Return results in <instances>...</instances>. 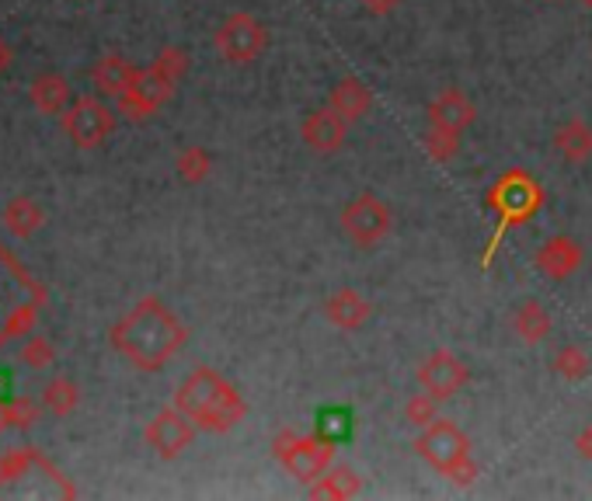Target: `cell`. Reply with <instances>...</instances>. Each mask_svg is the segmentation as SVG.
I'll list each match as a JSON object with an SVG mask.
<instances>
[{
  "label": "cell",
  "instance_id": "6da1fadb",
  "mask_svg": "<svg viewBox=\"0 0 592 501\" xmlns=\"http://www.w3.org/2000/svg\"><path fill=\"white\" fill-rule=\"evenodd\" d=\"M185 341H189V328L158 296L140 299L137 307L112 328L116 352L129 366L143 369V373H158V369H164L182 352Z\"/></svg>",
  "mask_w": 592,
  "mask_h": 501
},
{
  "label": "cell",
  "instance_id": "7a4b0ae2",
  "mask_svg": "<svg viewBox=\"0 0 592 501\" xmlns=\"http://www.w3.org/2000/svg\"><path fill=\"white\" fill-rule=\"evenodd\" d=\"M174 407L185 411L200 432H213V435H224V432L237 428L248 415V404L237 394V386L227 377L216 373L213 366L192 369V373L179 383Z\"/></svg>",
  "mask_w": 592,
  "mask_h": 501
},
{
  "label": "cell",
  "instance_id": "3957f363",
  "mask_svg": "<svg viewBox=\"0 0 592 501\" xmlns=\"http://www.w3.org/2000/svg\"><path fill=\"white\" fill-rule=\"evenodd\" d=\"M485 206L498 216V227L485 248V258H481V265L488 269L498 244H502V237H506L513 227H523L526 220H534V216L543 209V185L534 178V174H526L523 167H513L488 188Z\"/></svg>",
  "mask_w": 592,
  "mask_h": 501
},
{
  "label": "cell",
  "instance_id": "277c9868",
  "mask_svg": "<svg viewBox=\"0 0 592 501\" xmlns=\"http://www.w3.org/2000/svg\"><path fill=\"white\" fill-rule=\"evenodd\" d=\"M415 453H419L432 470H440L443 477H450V481L460 484V488H467L477 477V460L471 456L467 432L450 418H435L426 428H419Z\"/></svg>",
  "mask_w": 592,
  "mask_h": 501
},
{
  "label": "cell",
  "instance_id": "5b68a950",
  "mask_svg": "<svg viewBox=\"0 0 592 501\" xmlns=\"http://www.w3.org/2000/svg\"><path fill=\"white\" fill-rule=\"evenodd\" d=\"M272 446H276V460L303 484H314L317 477L335 464V443L324 439L321 432L314 435L279 432Z\"/></svg>",
  "mask_w": 592,
  "mask_h": 501
},
{
  "label": "cell",
  "instance_id": "8992f818",
  "mask_svg": "<svg viewBox=\"0 0 592 501\" xmlns=\"http://www.w3.org/2000/svg\"><path fill=\"white\" fill-rule=\"evenodd\" d=\"M338 224H342V233L348 237V241L363 251H369V248L387 241V233L394 230V213L380 195L366 192V195H356V199H348L342 206Z\"/></svg>",
  "mask_w": 592,
  "mask_h": 501
},
{
  "label": "cell",
  "instance_id": "52a82bcc",
  "mask_svg": "<svg viewBox=\"0 0 592 501\" xmlns=\"http://www.w3.org/2000/svg\"><path fill=\"white\" fill-rule=\"evenodd\" d=\"M213 46L227 63L234 67H245V63H255L261 53L269 50V29L248 11H237L230 18H224V25L216 29Z\"/></svg>",
  "mask_w": 592,
  "mask_h": 501
},
{
  "label": "cell",
  "instance_id": "ba28073f",
  "mask_svg": "<svg viewBox=\"0 0 592 501\" xmlns=\"http://www.w3.org/2000/svg\"><path fill=\"white\" fill-rule=\"evenodd\" d=\"M60 126H63V133H67V140L74 146L95 150L116 133L119 116H116V108H108L101 98H80L60 116Z\"/></svg>",
  "mask_w": 592,
  "mask_h": 501
},
{
  "label": "cell",
  "instance_id": "9c48e42d",
  "mask_svg": "<svg viewBox=\"0 0 592 501\" xmlns=\"http://www.w3.org/2000/svg\"><path fill=\"white\" fill-rule=\"evenodd\" d=\"M415 377H419V386L426 394H432L435 401H450L471 383V369L464 366V359L453 356L450 348H435V352L422 359Z\"/></svg>",
  "mask_w": 592,
  "mask_h": 501
},
{
  "label": "cell",
  "instance_id": "30bf717a",
  "mask_svg": "<svg viewBox=\"0 0 592 501\" xmlns=\"http://www.w3.org/2000/svg\"><path fill=\"white\" fill-rule=\"evenodd\" d=\"M195 432H200V428H195V422L185 415V411L164 407L147 422L143 439H147V446L153 453L161 456V460H174V456H182L195 443Z\"/></svg>",
  "mask_w": 592,
  "mask_h": 501
},
{
  "label": "cell",
  "instance_id": "8fae6325",
  "mask_svg": "<svg viewBox=\"0 0 592 501\" xmlns=\"http://www.w3.org/2000/svg\"><path fill=\"white\" fill-rule=\"evenodd\" d=\"M171 95H174V80H168V77L150 63L147 70L137 74L133 87H129L126 95H119L116 101H119V112H122V116H129V119H147V116L158 112V108H161Z\"/></svg>",
  "mask_w": 592,
  "mask_h": 501
},
{
  "label": "cell",
  "instance_id": "7c38bea8",
  "mask_svg": "<svg viewBox=\"0 0 592 501\" xmlns=\"http://www.w3.org/2000/svg\"><path fill=\"white\" fill-rule=\"evenodd\" d=\"M345 137H348V122L335 112V108H314V112H306L303 122H300V140L303 146L311 150V154H321V157H332L345 146Z\"/></svg>",
  "mask_w": 592,
  "mask_h": 501
},
{
  "label": "cell",
  "instance_id": "4fadbf2b",
  "mask_svg": "<svg viewBox=\"0 0 592 501\" xmlns=\"http://www.w3.org/2000/svg\"><path fill=\"white\" fill-rule=\"evenodd\" d=\"M582 261H585V251L582 244L575 241V237H568V233H555V237H547V241L537 248L534 254V265L540 275H547L551 282H564V279H572L579 269H582Z\"/></svg>",
  "mask_w": 592,
  "mask_h": 501
},
{
  "label": "cell",
  "instance_id": "5bb4252c",
  "mask_svg": "<svg viewBox=\"0 0 592 501\" xmlns=\"http://www.w3.org/2000/svg\"><path fill=\"white\" fill-rule=\"evenodd\" d=\"M426 116H429V126H443V129H453V133H464V129L474 126L477 108L460 87H443V91L429 101Z\"/></svg>",
  "mask_w": 592,
  "mask_h": 501
},
{
  "label": "cell",
  "instance_id": "9a60e30c",
  "mask_svg": "<svg viewBox=\"0 0 592 501\" xmlns=\"http://www.w3.org/2000/svg\"><path fill=\"white\" fill-rule=\"evenodd\" d=\"M324 317L327 324H335L338 331H359L369 324L373 307L363 293H356L353 286H342L324 299Z\"/></svg>",
  "mask_w": 592,
  "mask_h": 501
},
{
  "label": "cell",
  "instance_id": "2e32d148",
  "mask_svg": "<svg viewBox=\"0 0 592 501\" xmlns=\"http://www.w3.org/2000/svg\"><path fill=\"white\" fill-rule=\"evenodd\" d=\"M327 108H335V112L353 126L373 108V91L359 77H342L332 84V91H327Z\"/></svg>",
  "mask_w": 592,
  "mask_h": 501
},
{
  "label": "cell",
  "instance_id": "e0dca14e",
  "mask_svg": "<svg viewBox=\"0 0 592 501\" xmlns=\"http://www.w3.org/2000/svg\"><path fill=\"white\" fill-rule=\"evenodd\" d=\"M137 74H140V67H133V63L122 59L119 53H105V56L95 63V67H92V80H95V87H98L105 98L126 95L129 87H133Z\"/></svg>",
  "mask_w": 592,
  "mask_h": 501
},
{
  "label": "cell",
  "instance_id": "ac0fdd59",
  "mask_svg": "<svg viewBox=\"0 0 592 501\" xmlns=\"http://www.w3.org/2000/svg\"><path fill=\"white\" fill-rule=\"evenodd\" d=\"M555 150L568 164H585L592 157V126L579 116L564 119L555 129Z\"/></svg>",
  "mask_w": 592,
  "mask_h": 501
},
{
  "label": "cell",
  "instance_id": "d6986e66",
  "mask_svg": "<svg viewBox=\"0 0 592 501\" xmlns=\"http://www.w3.org/2000/svg\"><path fill=\"white\" fill-rule=\"evenodd\" d=\"M32 105L39 116H63L71 108V84L60 74H42L32 80Z\"/></svg>",
  "mask_w": 592,
  "mask_h": 501
},
{
  "label": "cell",
  "instance_id": "ffe728a7",
  "mask_svg": "<svg viewBox=\"0 0 592 501\" xmlns=\"http://www.w3.org/2000/svg\"><path fill=\"white\" fill-rule=\"evenodd\" d=\"M513 331L523 345H540L551 335V314L540 299H523L513 311Z\"/></svg>",
  "mask_w": 592,
  "mask_h": 501
},
{
  "label": "cell",
  "instance_id": "44dd1931",
  "mask_svg": "<svg viewBox=\"0 0 592 501\" xmlns=\"http://www.w3.org/2000/svg\"><path fill=\"white\" fill-rule=\"evenodd\" d=\"M4 230L14 237V241H29V237L46 224V213L39 209V203L35 199H29V195H18V199H11L8 206H4Z\"/></svg>",
  "mask_w": 592,
  "mask_h": 501
},
{
  "label": "cell",
  "instance_id": "7402d4cb",
  "mask_svg": "<svg viewBox=\"0 0 592 501\" xmlns=\"http://www.w3.org/2000/svg\"><path fill=\"white\" fill-rule=\"evenodd\" d=\"M363 491V477L353 470V467H345V464H332L327 467L317 481L311 484V494L314 498H327V501H345V498H356Z\"/></svg>",
  "mask_w": 592,
  "mask_h": 501
},
{
  "label": "cell",
  "instance_id": "603a6c76",
  "mask_svg": "<svg viewBox=\"0 0 592 501\" xmlns=\"http://www.w3.org/2000/svg\"><path fill=\"white\" fill-rule=\"evenodd\" d=\"M555 373L568 383H582L592 373V359L582 345H561L555 352Z\"/></svg>",
  "mask_w": 592,
  "mask_h": 501
},
{
  "label": "cell",
  "instance_id": "cb8c5ba5",
  "mask_svg": "<svg viewBox=\"0 0 592 501\" xmlns=\"http://www.w3.org/2000/svg\"><path fill=\"white\" fill-rule=\"evenodd\" d=\"M174 171H179V178H182L185 185H200V182H206V178H209V171H213L209 150L200 146V143L185 146L182 154H179V161H174Z\"/></svg>",
  "mask_w": 592,
  "mask_h": 501
},
{
  "label": "cell",
  "instance_id": "d4e9b609",
  "mask_svg": "<svg viewBox=\"0 0 592 501\" xmlns=\"http://www.w3.org/2000/svg\"><path fill=\"white\" fill-rule=\"evenodd\" d=\"M42 404H46L56 418H67V415H74V407L80 404V390H77L74 380L56 377V380L46 383V394H42Z\"/></svg>",
  "mask_w": 592,
  "mask_h": 501
},
{
  "label": "cell",
  "instance_id": "484cf974",
  "mask_svg": "<svg viewBox=\"0 0 592 501\" xmlns=\"http://www.w3.org/2000/svg\"><path fill=\"white\" fill-rule=\"evenodd\" d=\"M422 146L435 164H450L460 154V133L443 129V126H429V133L422 137Z\"/></svg>",
  "mask_w": 592,
  "mask_h": 501
},
{
  "label": "cell",
  "instance_id": "4316f807",
  "mask_svg": "<svg viewBox=\"0 0 592 501\" xmlns=\"http://www.w3.org/2000/svg\"><path fill=\"white\" fill-rule=\"evenodd\" d=\"M435 404H440V401H435L432 394H426V390H422V394H411L408 404H405V422L415 425V428H426L429 422L440 418V415H435Z\"/></svg>",
  "mask_w": 592,
  "mask_h": 501
},
{
  "label": "cell",
  "instance_id": "83f0119b",
  "mask_svg": "<svg viewBox=\"0 0 592 501\" xmlns=\"http://www.w3.org/2000/svg\"><path fill=\"white\" fill-rule=\"evenodd\" d=\"M153 67H158L168 80L179 84V80L189 74V53L179 50V46H168V50L158 53V59H153Z\"/></svg>",
  "mask_w": 592,
  "mask_h": 501
},
{
  "label": "cell",
  "instance_id": "f1b7e54d",
  "mask_svg": "<svg viewBox=\"0 0 592 501\" xmlns=\"http://www.w3.org/2000/svg\"><path fill=\"white\" fill-rule=\"evenodd\" d=\"M21 362L29 369H46L53 362V345L46 338H32L25 348H21Z\"/></svg>",
  "mask_w": 592,
  "mask_h": 501
},
{
  "label": "cell",
  "instance_id": "f546056e",
  "mask_svg": "<svg viewBox=\"0 0 592 501\" xmlns=\"http://www.w3.org/2000/svg\"><path fill=\"white\" fill-rule=\"evenodd\" d=\"M8 415H11V425H21V428H29L39 415V407L25 397H18V401H8Z\"/></svg>",
  "mask_w": 592,
  "mask_h": 501
},
{
  "label": "cell",
  "instance_id": "4dcf8cb0",
  "mask_svg": "<svg viewBox=\"0 0 592 501\" xmlns=\"http://www.w3.org/2000/svg\"><path fill=\"white\" fill-rule=\"evenodd\" d=\"M32 324H35V311L32 307H25V311H18L11 320H8V328H4V338H11V335H25L29 328H32ZM4 338H0V341H4Z\"/></svg>",
  "mask_w": 592,
  "mask_h": 501
},
{
  "label": "cell",
  "instance_id": "1f68e13d",
  "mask_svg": "<svg viewBox=\"0 0 592 501\" xmlns=\"http://www.w3.org/2000/svg\"><path fill=\"white\" fill-rule=\"evenodd\" d=\"M398 4H401V0H363L366 14H373V18H387V14H394V11H398Z\"/></svg>",
  "mask_w": 592,
  "mask_h": 501
},
{
  "label": "cell",
  "instance_id": "d6a6232c",
  "mask_svg": "<svg viewBox=\"0 0 592 501\" xmlns=\"http://www.w3.org/2000/svg\"><path fill=\"white\" fill-rule=\"evenodd\" d=\"M575 453L582 456V460L592 464V425H585V428L575 435Z\"/></svg>",
  "mask_w": 592,
  "mask_h": 501
},
{
  "label": "cell",
  "instance_id": "836d02e7",
  "mask_svg": "<svg viewBox=\"0 0 592 501\" xmlns=\"http://www.w3.org/2000/svg\"><path fill=\"white\" fill-rule=\"evenodd\" d=\"M8 67H11V46H8L4 39H0V77L8 74Z\"/></svg>",
  "mask_w": 592,
  "mask_h": 501
},
{
  "label": "cell",
  "instance_id": "e575fe53",
  "mask_svg": "<svg viewBox=\"0 0 592 501\" xmlns=\"http://www.w3.org/2000/svg\"><path fill=\"white\" fill-rule=\"evenodd\" d=\"M11 428V415H8V401H0V432Z\"/></svg>",
  "mask_w": 592,
  "mask_h": 501
},
{
  "label": "cell",
  "instance_id": "d590c367",
  "mask_svg": "<svg viewBox=\"0 0 592 501\" xmlns=\"http://www.w3.org/2000/svg\"><path fill=\"white\" fill-rule=\"evenodd\" d=\"M579 4H582V8H589V11H592V0H579Z\"/></svg>",
  "mask_w": 592,
  "mask_h": 501
},
{
  "label": "cell",
  "instance_id": "8d00e7d4",
  "mask_svg": "<svg viewBox=\"0 0 592 501\" xmlns=\"http://www.w3.org/2000/svg\"><path fill=\"white\" fill-rule=\"evenodd\" d=\"M543 4H551V0H543Z\"/></svg>",
  "mask_w": 592,
  "mask_h": 501
}]
</instances>
